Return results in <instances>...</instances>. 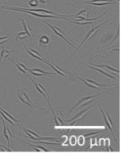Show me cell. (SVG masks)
Wrapping results in <instances>:
<instances>
[{"instance_id":"obj_17","label":"cell","mask_w":132,"mask_h":164,"mask_svg":"<svg viewBox=\"0 0 132 164\" xmlns=\"http://www.w3.org/2000/svg\"><path fill=\"white\" fill-rule=\"evenodd\" d=\"M19 20H20L22 22V24H23V28H24V32L27 34L28 37L30 38V41H32V33H31V31H32L31 27L27 24L26 23V21H24V19H19Z\"/></svg>"},{"instance_id":"obj_19","label":"cell","mask_w":132,"mask_h":164,"mask_svg":"<svg viewBox=\"0 0 132 164\" xmlns=\"http://www.w3.org/2000/svg\"><path fill=\"white\" fill-rule=\"evenodd\" d=\"M13 52H14V50H7V49H6L4 47H3L2 48H1V53H0V63H1V62L2 61L4 58H5V57H8V55L10 53Z\"/></svg>"},{"instance_id":"obj_25","label":"cell","mask_w":132,"mask_h":164,"mask_svg":"<svg viewBox=\"0 0 132 164\" xmlns=\"http://www.w3.org/2000/svg\"><path fill=\"white\" fill-rule=\"evenodd\" d=\"M0 114H1V117H2V118H4V119H5V120H7V122H10V124H11V125H13H13H14V122H13V121H12V120H11V119H9V118H7V116H5V115H4V113H2V112H1V110H0Z\"/></svg>"},{"instance_id":"obj_8","label":"cell","mask_w":132,"mask_h":164,"mask_svg":"<svg viewBox=\"0 0 132 164\" xmlns=\"http://www.w3.org/2000/svg\"><path fill=\"white\" fill-rule=\"evenodd\" d=\"M25 70L29 73L32 74V75H35L36 77H41L43 75H56L57 73L56 72H45V71H43L42 69H29V68L25 67Z\"/></svg>"},{"instance_id":"obj_26","label":"cell","mask_w":132,"mask_h":164,"mask_svg":"<svg viewBox=\"0 0 132 164\" xmlns=\"http://www.w3.org/2000/svg\"><path fill=\"white\" fill-rule=\"evenodd\" d=\"M28 3H29V5L32 6V7H36L38 4V0H29Z\"/></svg>"},{"instance_id":"obj_15","label":"cell","mask_w":132,"mask_h":164,"mask_svg":"<svg viewBox=\"0 0 132 164\" xmlns=\"http://www.w3.org/2000/svg\"><path fill=\"white\" fill-rule=\"evenodd\" d=\"M45 63H46L47 65H48V66H50V67H51L52 68V69L54 71H55V72L57 74H60V75H62V77H65V78H67V77H66V74H65V71H63L62 69H61L60 68H59L58 66H57L56 65H54V64H52L51 63H50V62H48V61H47L46 60H45V62H44Z\"/></svg>"},{"instance_id":"obj_11","label":"cell","mask_w":132,"mask_h":164,"mask_svg":"<svg viewBox=\"0 0 132 164\" xmlns=\"http://www.w3.org/2000/svg\"><path fill=\"white\" fill-rule=\"evenodd\" d=\"M92 66H95V67L100 68V69H104V71H106V72L109 73L110 74H111V72H114V73L119 74V70L117 69H114V68L111 67V66H108V65H97V64H93V63H91Z\"/></svg>"},{"instance_id":"obj_28","label":"cell","mask_w":132,"mask_h":164,"mask_svg":"<svg viewBox=\"0 0 132 164\" xmlns=\"http://www.w3.org/2000/svg\"><path fill=\"white\" fill-rule=\"evenodd\" d=\"M84 143V137L80 136L79 138V144H80V145H83Z\"/></svg>"},{"instance_id":"obj_29","label":"cell","mask_w":132,"mask_h":164,"mask_svg":"<svg viewBox=\"0 0 132 164\" xmlns=\"http://www.w3.org/2000/svg\"><path fill=\"white\" fill-rule=\"evenodd\" d=\"M70 143H71L72 145H74L76 144V138L74 136H72L70 138Z\"/></svg>"},{"instance_id":"obj_12","label":"cell","mask_w":132,"mask_h":164,"mask_svg":"<svg viewBox=\"0 0 132 164\" xmlns=\"http://www.w3.org/2000/svg\"><path fill=\"white\" fill-rule=\"evenodd\" d=\"M88 15H89V12H88V10L84 9V10H81L80 12H79L77 14L73 16V18L75 19L74 21H78L83 20V19H87Z\"/></svg>"},{"instance_id":"obj_2","label":"cell","mask_w":132,"mask_h":164,"mask_svg":"<svg viewBox=\"0 0 132 164\" xmlns=\"http://www.w3.org/2000/svg\"><path fill=\"white\" fill-rule=\"evenodd\" d=\"M114 88H111V89L107 90V91H104V92L100 93V94H96V95L89 96V97H84V98L82 99V100H79V101L77 103H76V105H75L74 107H73V108L71 109V110H70V113H72V111H73V110H75V109H76V108H79V107H82V106L86 105L89 104V102H92V101H93V100H95V98H96V97H99V96L102 95V94H105V93L108 92V91H111V90H113V89H114Z\"/></svg>"},{"instance_id":"obj_6","label":"cell","mask_w":132,"mask_h":164,"mask_svg":"<svg viewBox=\"0 0 132 164\" xmlns=\"http://www.w3.org/2000/svg\"><path fill=\"white\" fill-rule=\"evenodd\" d=\"M23 131L26 132V135H27L31 139L33 140V141H47V140L57 139V138H54V137H44V138H43V137H40V135H38V134L35 133V132L29 130V129L24 127L23 126Z\"/></svg>"},{"instance_id":"obj_13","label":"cell","mask_w":132,"mask_h":164,"mask_svg":"<svg viewBox=\"0 0 132 164\" xmlns=\"http://www.w3.org/2000/svg\"><path fill=\"white\" fill-rule=\"evenodd\" d=\"M89 110V107H87V108L84 109V110H83L82 111H81L80 113H79L78 114H76V116L73 118V119H71L70 120H69L67 122H68L70 125H73V124L76 123V122H78L79 119H82V118L84 116L85 113H86Z\"/></svg>"},{"instance_id":"obj_9","label":"cell","mask_w":132,"mask_h":164,"mask_svg":"<svg viewBox=\"0 0 132 164\" xmlns=\"http://www.w3.org/2000/svg\"><path fill=\"white\" fill-rule=\"evenodd\" d=\"M43 23H45V24H47L48 25V26H49V27H51V29H52L53 31H54V32H55V34L57 35H58L59 37H60V38H62L63 40H65V41H66V42L67 43V44H69V45H70L72 47H73V48H75V46L73 45V44H72L71 42H70V41H69L68 39H67V38H66L65 37V34L63 33L62 32H61V30H60V29H59V28H57V27H56V26H53V25H51V24H50L49 23H48V22H47V21H43Z\"/></svg>"},{"instance_id":"obj_21","label":"cell","mask_w":132,"mask_h":164,"mask_svg":"<svg viewBox=\"0 0 132 164\" xmlns=\"http://www.w3.org/2000/svg\"><path fill=\"white\" fill-rule=\"evenodd\" d=\"M0 110H1V111L2 112V113H4V114L5 115L7 118H9L10 119H11V120L13 121L14 123H19V122H20V121L18 120V119H15V118H13V116H11V115H10L9 113H7V111H6V110H4V109H3L1 107H0Z\"/></svg>"},{"instance_id":"obj_14","label":"cell","mask_w":132,"mask_h":164,"mask_svg":"<svg viewBox=\"0 0 132 164\" xmlns=\"http://www.w3.org/2000/svg\"><path fill=\"white\" fill-rule=\"evenodd\" d=\"M26 52L32 56V57H35V58L38 59V60H40L42 62H45V59L42 55H41L40 53H38V52H37L36 50L33 49H26Z\"/></svg>"},{"instance_id":"obj_23","label":"cell","mask_w":132,"mask_h":164,"mask_svg":"<svg viewBox=\"0 0 132 164\" xmlns=\"http://www.w3.org/2000/svg\"><path fill=\"white\" fill-rule=\"evenodd\" d=\"M28 37L27 34L25 32H20L17 34L16 35V41H19V40H23V39H26V38Z\"/></svg>"},{"instance_id":"obj_5","label":"cell","mask_w":132,"mask_h":164,"mask_svg":"<svg viewBox=\"0 0 132 164\" xmlns=\"http://www.w3.org/2000/svg\"><path fill=\"white\" fill-rule=\"evenodd\" d=\"M100 110H101V113H102V115H103V118H104V122H105V124H106V126L109 127V129L110 132H111V134H112L113 137H114V139H115V141L117 143V144H118V140L117 139V138H116L115 134H114V132L112 121H111V119H110V117H109V116L108 113H106V112L104 111V110H103L102 107H101V106H100Z\"/></svg>"},{"instance_id":"obj_31","label":"cell","mask_w":132,"mask_h":164,"mask_svg":"<svg viewBox=\"0 0 132 164\" xmlns=\"http://www.w3.org/2000/svg\"><path fill=\"white\" fill-rule=\"evenodd\" d=\"M117 1H119V0H117Z\"/></svg>"},{"instance_id":"obj_27","label":"cell","mask_w":132,"mask_h":164,"mask_svg":"<svg viewBox=\"0 0 132 164\" xmlns=\"http://www.w3.org/2000/svg\"><path fill=\"white\" fill-rule=\"evenodd\" d=\"M103 132V131H102V130H101V131H98V132H92V133L87 134V135H85L84 137V138H88V137H90V136H92V135H97V134L100 133V132Z\"/></svg>"},{"instance_id":"obj_32","label":"cell","mask_w":132,"mask_h":164,"mask_svg":"<svg viewBox=\"0 0 132 164\" xmlns=\"http://www.w3.org/2000/svg\"><path fill=\"white\" fill-rule=\"evenodd\" d=\"M0 9H1V7H0Z\"/></svg>"},{"instance_id":"obj_7","label":"cell","mask_w":132,"mask_h":164,"mask_svg":"<svg viewBox=\"0 0 132 164\" xmlns=\"http://www.w3.org/2000/svg\"><path fill=\"white\" fill-rule=\"evenodd\" d=\"M17 94H18V97L19 100H20L22 102L24 103V104H26L27 105H29V107H30V108L38 109V110H45V108L34 107V106L32 105V103H31V100H29V97L27 96V94H26L25 92H23V91H18Z\"/></svg>"},{"instance_id":"obj_4","label":"cell","mask_w":132,"mask_h":164,"mask_svg":"<svg viewBox=\"0 0 132 164\" xmlns=\"http://www.w3.org/2000/svg\"><path fill=\"white\" fill-rule=\"evenodd\" d=\"M107 22H109V20H107V21H104V23H102V24H99V25H98V26H95V27H93L92 28V29H91L90 31H89V32H88L87 34V35H86V37H85L84 38V39L83 40V41H82V44H80V45H79V47H78L77 49H76V51L74 52V53L76 52V51H78V50L79 49L81 48V47H82V45H83L84 44L85 42H86L87 41V40H89L90 39V38H92V37L94 36V35H95V34H96V32H98V30H99L100 29H101V27L102 26H104V24H106Z\"/></svg>"},{"instance_id":"obj_22","label":"cell","mask_w":132,"mask_h":164,"mask_svg":"<svg viewBox=\"0 0 132 164\" xmlns=\"http://www.w3.org/2000/svg\"><path fill=\"white\" fill-rule=\"evenodd\" d=\"M26 144H27L28 145L30 146V147H32V148H33L34 150H35V151H37V152H40V151L48 152V150H47V149H45V148H44V147H41V146L33 145V144H29V143H26Z\"/></svg>"},{"instance_id":"obj_1","label":"cell","mask_w":132,"mask_h":164,"mask_svg":"<svg viewBox=\"0 0 132 164\" xmlns=\"http://www.w3.org/2000/svg\"><path fill=\"white\" fill-rule=\"evenodd\" d=\"M1 8V9H5V10H13V11L19 12V13H21H21H28V14L32 15V16H37V17H39V18H50V19H65V20L70 21V18H68V17H62V16H54V15H49V14H46V13H34V12H31V11H26V10H17V9H15L13 7H5V6H2Z\"/></svg>"},{"instance_id":"obj_10","label":"cell","mask_w":132,"mask_h":164,"mask_svg":"<svg viewBox=\"0 0 132 164\" xmlns=\"http://www.w3.org/2000/svg\"><path fill=\"white\" fill-rule=\"evenodd\" d=\"M1 121H2L3 127H4V130H3V135H4V138H5L6 140H7L8 148H10V140H11V138L13 136H12V133H11V132L10 131V130H9L8 128L7 127V126H6V124H5V122H4L3 118L1 117Z\"/></svg>"},{"instance_id":"obj_18","label":"cell","mask_w":132,"mask_h":164,"mask_svg":"<svg viewBox=\"0 0 132 164\" xmlns=\"http://www.w3.org/2000/svg\"><path fill=\"white\" fill-rule=\"evenodd\" d=\"M39 47H41L42 46H47L49 44V38L47 35H41L39 38Z\"/></svg>"},{"instance_id":"obj_20","label":"cell","mask_w":132,"mask_h":164,"mask_svg":"<svg viewBox=\"0 0 132 164\" xmlns=\"http://www.w3.org/2000/svg\"><path fill=\"white\" fill-rule=\"evenodd\" d=\"M9 60H10V61H11L12 63H13V64H14L15 66H16V67L18 68V69L20 72H21L22 73H23V74H28V72H26V70H25V66H24V65L22 64V63H17V62H15L14 60H11V59H10V58H9Z\"/></svg>"},{"instance_id":"obj_24","label":"cell","mask_w":132,"mask_h":164,"mask_svg":"<svg viewBox=\"0 0 132 164\" xmlns=\"http://www.w3.org/2000/svg\"><path fill=\"white\" fill-rule=\"evenodd\" d=\"M10 35H4V36H2V37H0V45L1 44H3L4 43H6L7 41H8V40H10L11 39V37H10Z\"/></svg>"},{"instance_id":"obj_16","label":"cell","mask_w":132,"mask_h":164,"mask_svg":"<svg viewBox=\"0 0 132 164\" xmlns=\"http://www.w3.org/2000/svg\"><path fill=\"white\" fill-rule=\"evenodd\" d=\"M87 66L89 68H90V69H93V70L97 71V72H99L100 74H101L104 75V76H106V77H108V78H111V79H116V78L114 77H113V75L110 74L109 73H108V72H106V71H104V69H100V68H98V67H95V66H89V65H88Z\"/></svg>"},{"instance_id":"obj_30","label":"cell","mask_w":132,"mask_h":164,"mask_svg":"<svg viewBox=\"0 0 132 164\" xmlns=\"http://www.w3.org/2000/svg\"><path fill=\"white\" fill-rule=\"evenodd\" d=\"M48 1V0H40V2L42 3V4H45Z\"/></svg>"},{"instance_id":"obj_3","label":"cell","mask_w":132,"mask_h":164,"mask_svg":"<svg viewBox=\"0 0 132 164\" xmlns=\"http://www.w3.org/2000/svg\"><path fill=\"white\" fill-rule=\"evenodd\" d=\"M119 1H114L112 0H88V1H79L72 4V5H76V4H90L93 6H104L107 4H118Z\"/></svg>"}]
</instances>
